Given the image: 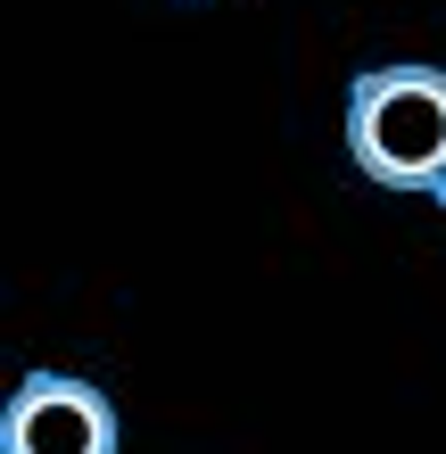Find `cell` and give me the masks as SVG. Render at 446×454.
I'll use <instances>...</instances> for the list:
<instances>
[{
	"label": "cell",
	"mask_w": 446,
	"mask_h": 454,
	"mask_svg": "<svg viewBox=\"0 0 446 454\" xmlns=\"http://www.w3.org/2000/svg\"><path fill=\"white\" fill-rule=\"evenodd\" d=\"M348 157L380 191L446 199V67H364L348 83Z\"/></svg>",
	"instance_id": "6da1fadb"
},
{
	"label": "cell",
	"mask_w": 446,
	"mask_h": 454,
	"mask_svg": "<svg viewBox=\"0 0 446 454\" xmlns=\"http://www.w3.org/2000/svg\"><path fill=\"white\" fill-rule=\"evenodd\" d=\"M124 421L108 388L74 380V372H25L17 396L0 405V454H116Z\"/></svg>",
	"instance_id": "7a4b0ae2"
}]
</instances>
